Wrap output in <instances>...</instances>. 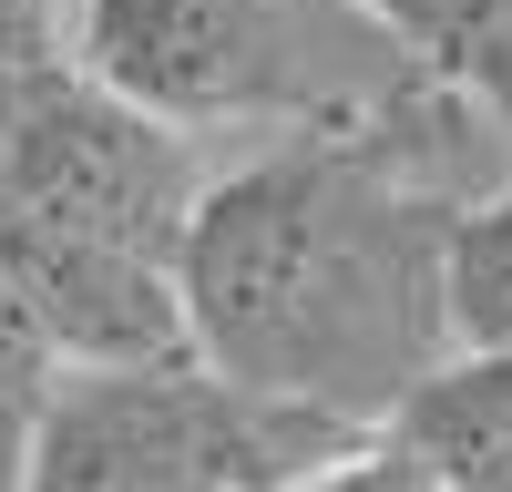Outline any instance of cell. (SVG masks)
Wrapping results in <instances>:
<instances>
[{
    "instance_id": "cell-5",
    "label": "cell",
    "mask_w": 512,
    "mask_h": 492,
    "mask_svg": "<svg viewBox=\"0 0 512 492\" xmlns=\"http://www.w3.org/2000/svg\"><path fill=\"white\" fill-rule=\"evenodd\" d=\"M390 31V52L420 82L472 93L502 134H512V0H349Z\"/></svg>"
},
{
    "instance_id": "cell-6",
    "label": "cell",
    "mask_w": 512,
    "mask_h": 492,
    "mask_svg": "<svg viewBox=\"0 0 512 492\" xmlns=\"http://www.w3.org/2000/svg\"><path fill=\"white\" fill-rule=\"evenodd\" d=\"M451 349L512 359V175L451 216Z\"/></svg>"
},
{
    "instance_id": "cell-1",
    "label": "cell",
    "mask_w": 512,
    "mask_h": 492,
    "mask_svg": "<svg viewBox=\"0 0 512 492\" xmlns=\"http://www.w3.org/2000/svg\"><path fill=\"white\" fill-rule=\"evenodd\" d=\"M502 175L512 134L420 72L369 123L246 134L175 246L195 359L328 421H390L420 369L451 359V216Z\"/></svg>"
},
{
    "instance_id": "cell-2",
    "label": "cell",
    "mask_w": 512,
    "mask_h": 492,
    "mask_svg": "<svg viewBox=\"0 0 512 492\" xmlns=\"http://www.w3.org/2000/svg\"><path fill=\"white\" fill-rule=\"evenodd\" d=\"M82 72L195 134H308L400 103L410 62L349 0H82Z\"/></svg>"
},
{
    "instance_id": "cell-7",
    "label": "cell",
    "mask_w": 512,
    "mask_h": 492,
    "mask_svg": "<svg viewBox=\"0 0 512 492\" xmlns=\"http://www.w3.org/2000/svg\"><path fill=\"white\" fill-rule=\"evenodd\" d=\"M82 0H0V62H72Z\"/></svg>"
},
{
    "instance_id": "cell-4",
    "label": "cell",
    "mask_w": 512,
    "mask_h": 492,
    "mask_svg": "<svg viewBox=\"0 0 512 492\" xmlns=\"http://www.w3.org/2000/svg\"><path fill=\"white\" fill-rule=\"evenodd\" d=\"M0 287L21 298V318L41 328L52 359H175V349H195L164 257L52 226V216H21V205H0Z\"/></svg>"
},
{
    "instance_id": "cell-3",
    "label": "cell",
    "mask_w": 512,
    "mask_h": 492,
    "mask_svg": "<svg viewBox=\"0 0 512 492\" xmlns=\"http://www.w3.org/2000/svg\"><path fill=\"white\" fill-rule=\"evenodd\" d=\"M369 421L246 390L195 349L175 359H62L21 451V492H277Z\"/></svg>"
}]
</instances>
